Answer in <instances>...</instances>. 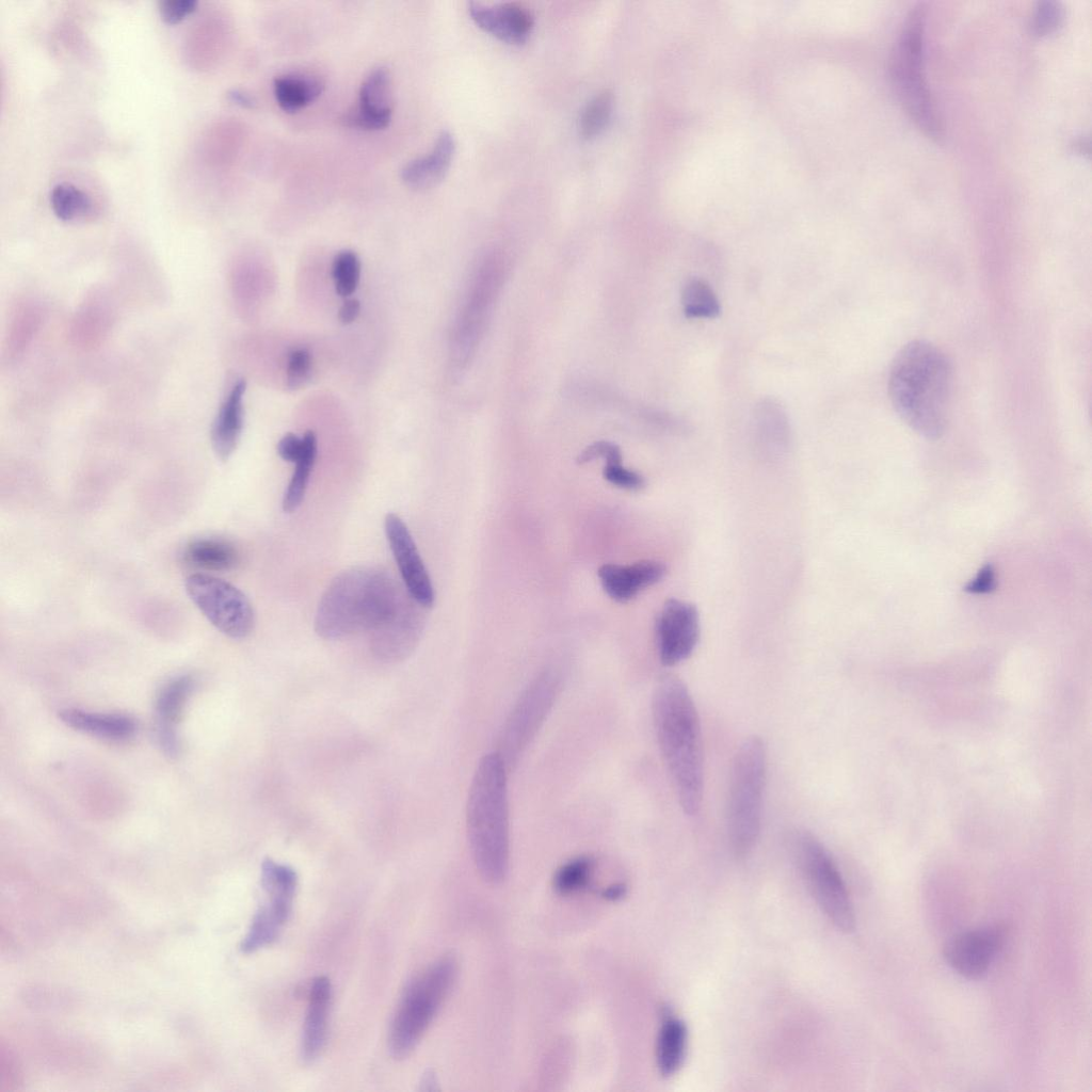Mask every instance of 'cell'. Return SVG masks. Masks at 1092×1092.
I'll return each mask as SVG.
<instances>
[{
  "instance_id": "1",
  "label": "cell",
  "mask_w": 1092,
  "mask_h": 1092,
  "mask_svg": "<svg viewBox=\"0 0 1092 1092\" xmlns=\"http://www.w3.org/2000/svg\"><path fill=\"white\" fill-rule=\"evenodd\" d=\"M657 741L680 807L697 815L704 791V753L698 713L685 682L673 674L657 682L652 702Z\"/></svg>"
},
{
  "instance_id": "2",
  "label": "cell",
  "mask_w": 1092,
  "mask_h": 1092,
  "mask_svg": "<svg viewBox=\"0 0 1092 1092\" xmlns=\"http://www.w3.org/2000/svg\"><path fill=\"white\" fill-rule=\"evenodd\" d=\"M952 367L946 354L926 340H913L896 354L888 378L892 404L919 435L935 439L946 427Z\"/></svg>"
},
{
  "instance_id": "3",
  "label": "cell",
  "mask_w": 1092,
  "mask_h": 1092,
  "mask_svg": "<svg viewBox=\"0 0 1092 1092\" xmlns=\"http://www.w3.org/2000/svg\"><path fill=\"white\" fill-rule=\"evenodd\" d=\"M408 595L382 568H350L336 576L323 593L316 612L315 630L326 640L372 631L389 620Z\"/></svg>"
},
{
  "instance_id": "4",
  "label": "cell",
  "mask_w": 1092,
  "mask_h": 1092,
  "mask_svg": "<svg viewBox=\"0 0 1092 1092\" xmlns=\"http://www.w3.org/2000/svg\"><path fill=\"white\" fill-rule=\"evenodd\" d=\"M507 765L499 752L478 762L468 792L467 835L480 876L491 884L508 873L510 855Z\"/></svg>"
},
{
  "instance_id": "5",
  "label": "cell",
  "mask_w": 1092,
  "mask_h": 1092,
  "mask_svg": "<svg viewBox=\"0 0 1092 1092\" xmlns=\"http://www.w3.org/2000/svg\"><path fill=\"white\" fill-rule=\"evenodd\" d=\"M766 777L765 741L748 737L733 759L726 804L728 839L737 857H745L758 839Z\"/></svg>"
},
{
  "instance_id": "6",
  "label": "cell",
  "mask_w": 1092,
  "mask_h": 1092,
  "mask_svg": "<svg viewBox=\"0 0 1092 1092\" xmlns=\"http://www.w3.org/2000/svg\"><path fill=\"white\" fill-rule=\"evenodd\" d=\"M925 19L921 4L910 12L893 51L890 75L911 118L927 135L937 139L942 126L924 74Z\"/></svg>"
},
{
  "instance_id": "7",
  "label": "cell",
  "mask_w": 1092,
  "mask_h": 1092,
  "mask_svg": "<svg viewBox=\"0 0 1092 1092\" xmlns=\"http://www.w3.org/2000/svg\"><path fill=\"white\" fill-rule=\"evenodd\" d=\"M456 971L455 960L444 957L410 982L390 1027L389 1049L395 1058H404L414 1049L452 987Z\"/></svg>"
},
{
  "instance_id": "8",
  "label": "cell",
  "mask_w": 1092,
  "mask_h": 1092,
  "mask_svg": "<svg viewBox=\"0 0 1092 1092\" xmlns=\"http://www.w3.org/2000/svg\"><path fill=\"white\" fill-rule=\"evenodd\" d=\"M800 868L821 910L844 932L855 928V914L844 879L824 846L809 832L793 837Z\"/></svg>"
},
{
  "instance_id": "9",
  "label": "cell",
  "mask_w": 1092,
  "mask_h": 1092,
  "mask_svg": "<svg viewBox=\"0 0 1092 1092\" xmlns=\"http://www.w3.org/2000/svg\"><path fill=\"white\" fill-rule=\"evenodd\" d=\"M184 589L198 610L221 632L232 639L247 637L255 623L247 597L231 583L220 578L193 574Z\"/></svg>"
},
{
  "instance_id": "10",
  "label": "cell",
  "mask_w": 1092,
  "mask_h": 1092,
  "mask_svg": "<svg viewBox=\"0 0 1092 1092\" xmlns=\"http://www.w3.org/2000/svg\"><path fill=\"white\" fill-rule=\"evenodd\" d=\"M561 677L551 670L536 676L519 695L501 735L505 765L515 762L535 736L560 692Z\"/></svg>"
},
{
  "instance_id": "11",
  "label": "cell",
  "mask_w": 1092,
  "mask_h": 1092,
  "mask_svg": "<svg viewBox=\"0 0 1092 1092\" xmlns=\"http://www.w3.org/2000/svg\"><path fill=\"white\" fill-rule=\"evenodd\" d=\"M501 257L485 256L477 266L456 328L457 350L467 359L476 350L504 279Z\"/></svg>"
},
{
  "instance_id": "12",
  "label": "cell",
  "mask_w": 1092,
  "mask_h": 1092,
  "mask_svg": "<svg viewBox=\"0 0 1092 1092\" xmlns=\"http://www.w3.org/2000/svg\"><path fill=\"white\" fill-rule=\"evenodd\" d=\"M1006 932L1002 925L960 932L945 943L943 957L960 976L969 980L980 979L1001 950Z\"/></svg>"
},
{
  "instance_id": "13",
  "label": "cell",
  "mask_w": 1092,
  "mask_h": 1092,
  "mask_svg": "<svg viewBox=\"0 0 1092 1092\" xmlns=\"http://www.w3.org/2000/svg\"><path fill=\"white\" fill-rule=\"evenodd\" d=\"M700 638L696 608L687 601L668 599L656 622V639L660 661L668 667L687 659Z\"/></svg>"
},
{
  "instance_id": "14",
  "label": "cell",
  "mask_w": 1092,
  "mask_h": 1092,
  "mask_svg": "<svg viewBox=\"0 0 1092 1092\" xmlns=\"http://www.w3.org/2000/svg\"><path fill=\"white\" fill-rule=\"evenodd\" d=\"M384 528L407 593L423 608L432 607L435 594L431 578L407 526L397 514L389 513Z\"/></svg>"
},
{
  "instance_id": "15",
  "label": "cell",
  "mask_w": 1092,
  "mask_h": 1092,
  "mask_svg": "<svg viewBox=\"0 0 1092 1092\" xmlns=\"http://www.w3.org/2000/svg\"><path fill=\"white\" fill-rule=\"evenodd\" d=\"M420 608L423 607L408 595L389 620L372 630L371 649L376 658L396 662L412 654L424 624Z\"/></svg>"
},
{
  "instance_id": "16",
  "label": "cell",
  "mask_w": 1092,
  "mask_h": 1092,
  "mask_svg": "<svg viewBox=\"0 0 1092 1092\" xmlns=\"http://www.w3.org/2000/svg\"><path fill=\"white\" fill-rule=\"evenodd\" d=\"M392 114L391 78L385 67H378L364 79L358 94V105L349 111L343 123L347 126L366 130L385 128Z\"/></svg>"
},
{
  "instance_id": "17",
  "label": "cell",
  "mask_w": 1092,
  "mask_h": 1092,
  "mask_svg": "<svg viewBox=\"0 0 1092 1092\" xmlns=\"http://www.w3.org/2000/svg\"><path fill=\"white\" fill-rule=\"evenodd\" d=\"M667 574V566L656 560H641L629 565L604 564L598 578L610 598L626 603L644 589L659 582Z\"/></svg>"
},
{
  "instance_id": "18",
  "label": "cell",
  "mask_w": 1092,
  "mask_h": 1092,
  "mask_svg": "<svg viewBox=\"0 0 1092 1092\" xmlns=\"http://www.w3.org/2000/svg\"><path fill=\"white\" fill-rule=\"evenodd\" d=\"M469 14L484 31L508 43L525 42L533 27L531 12L517 2L498 4L470 2Z\"/></svg>"
},
{
  "instance_id": "19",
  "label": "cell",
  "mask_w": 1092,
  "mask_h": 1092,
  "mask_svg": "<svg viewBox=\"0 0 1092 1092\" xmlns=\"http://www.w3.org/2000/svg\"><path fill=\"white\" fill-rule=\"evenodd\" d=\"M246 383L239 380L225 397L211 428V445L216 456L226 461L235 451L243 428V396Z\"/></svg>"
},
{
  "instance_id": "20",
  "label": "cell",
  "mask_w": 1092,
  "mask_h": 1092,
  "mask_svg": "<svg viewBox=\"0 0 1092 1092\" xmlns=\"http://www.w3.org/2000/svg\"><path fill=\"white\" fill-rule=\"evenodd\" d=\"M331 997L330 979L325 976L314 979L302 1037V1057L305 1061L316 1059L324 1046Z\"/></svg>"
},
{
  "instance_id": "21",
  "label": "cell",
  "mask_w": 1092,
  "mask_h": 1092,
  "mask_svg": "<svg viewBox=\"0 0 1092 1092\" xmlns=\"http://www.w3.org/2000/svg\"><path fill=\"white\" fill-rule=\"evenodd\" d=\"M452 134L441 131L432 148L424 157L414 159L401 170V179L413 189H428L435 186L447 173L454 154Z\"/></svg>"
},
{
  "instance_id": "22",
  "label": "cell",
  "mask_w": 1092,
  "mask_h": 1092,
  "mask_svg": "<svg viewBox=\"0 0 1092 1092\" xmlns=\"http://www.w3.org/2000/svg\"><path fill=\"white\" fill-rule=\"evenodd\" d=\"M59 718L75 730L109 740L129 738L136 730L135 720L121 713H97L66 708L59 711Z\"/></svg>"
},
{
  "instance_id": "23",
  "label": "cell",
  "mask_w": 1092,
  "mask_h": 1092,
  "mask_svg": "<svg viewBox=\"0 0 1092 1092\" xmlns=\"http://www.w3.org/2000/svg\"><path fill=\"white\" fill-rule=\"evenodd\" d=\"M688 1044V1029L679 1017L665 1013L659 1028L656 1063L661 1076L671 1077L682 1066Z\"/></svg>"
},
{
  "instance_id": "24",
  "label": "cell",
  "mask_w": 1092,
  "mask_h": 1092,
  "mask_svg": "<svg viewBox=\"0 0 1092 1092\" xmlns=\"http://www.w3.org/2000/svg\"><path fill=\"white\" fill-rule=\"evenodd\" d=\"M296 882V873L290 866L269 857L262 862L261 885L270 897L268 906L282 925L291 913Z\"/></svg>"
},
{
  "instance_id": "25",
  "label": "cell",
  "mask_w": 1092,
  "mask_h": 1092,
  "mask_svg": "<svg viewBox=\"0 0 1092 1092\" xmlns=\"http://www.w3.org/2000/svg\"><path fill=\"white\" fill-rule=\"evenodd\" d=\"M192 688L193 679L188 675L176 677L162 687L156 701L158 739L176 738L174 726L180 718Z\"/></svg>"
},
{
  "instance_id": "26",
  "label": "cell",
  "mask_w": 1092,
  "mask_h": 1092,
  "mask_svg": "<svg viewBox=\"0 0 1092 1092\" xmlns=\"http://www.w3.org/2000/svg\"><path fill=\"white\" fill-rule=\"evenodd\" d=\"M322 91V81L310 76L285 75L277 77L273 83L276 102L288 113L302 110L315 101Z\"/></svg>"
},
{
  "instance_id": "27",
  "label": "cell",
  "mask_w": 1092,
  "mask_h": 1092,
  "mask_svg": "<svg viewBox=\"0 0 1092 1092\" xmlns=\"http://www.w3.org/2000/svg\"><path fill=\"white\" fill-rule=\"evenodd\" d=\"M186 561L194 566L212 571L234 568L239 555L227 541L215 537H203L192 541L184 549Z\"/></svg>"
},
{
  "instance_id": "28",
  "label": "cell",
  "mask_w": 1092,
  "mask_h": 1092,
  "mask_svg": "<svg viewBox=\"0 0 1092 1092\" xmlns=\"http://www.w3.org/2000/svg\"><path fill=\"white\" fill-rule=\"evenodd\" d=\"M317 457V437L312 431L303 436V450L295 462V468L283 498V510L287 513L295 511L302 503L309 477Z\"/></svg>"
},
{
  "instance_id": "29",
  "label": "cell",
  "mask_w": 1092,
  "mask_h": 1092,
  "mask_svg": "<svg viewBox=\"0 0 1092 1092\" xmlns=\"http://www.w3.org/2000/svg\"><path fill=\"white\" fill-rule=\"evenodd\" d=\"M54 214L62 221H73L87 214L92 200L82 190L70 183H59L50 193Z\"/></svg>"
},
{
  "instance_id": "30",
  "label": "cell",
  "mask_w": 1092,
  "mask_h": 1092,
  "mask_svg": "<svg viewBox=\"0 0 1092 1092\" xmlns=\"http://www.w3.org/2000/svg\"><path fill=\"white\" fill-rule=\"evenodd\" d=\"M614 103L611 90H603L591 98L581 111L580 133L584 138L598 134L608 124Z\"/></svg>"
},
{
  "instance_id": "31",
  "label": "cell",
  "mask_w": 1092,
  "mask_h": 1092,
  "mask_svg": "<svg viewBox=\"0 0 1092 1092\" xmlns=\"http://www.w3.org/2000/svg\"><path fill=\"white\" fill-rule=\"evenodd\" d=\"M594 862L589 856H577L561 865L553 876V887L561 895L584 888L591 879Z\"/></svg>"
},
{
  "instance_id": "32",
  "label": "cell",
  "mask_w": 1092,
  "mask_h": 1092,
  "mask_svg": "<svg viewBox=\"0 0 1092 1092\" xmlns=\"http://www.w3.org/2000/svg\"><path fill=\"white\" fill-rule=\"evenodd\" d=\"M282 926L268 905L261 906L254 915L248 932L241 944L242 951L248 953L272 944L278 937Z\"/></svg>"
},
{
  "instance_id": "33",
  "label": "cell",
  "mask_w": 1092,
  "mask_h": 1092,
  "mask_svg": "<svg viewBox=\"0 0 1092 1092\" xmlns=\"http://www.w3.org/2000/svg\"><path fill=\"white\" fill-rule=\"evenodd\" d=\"M682 304L690 318H713L719 314V302L708 285L702 280L690 282L684 290Z\"/></svg>"
},
{
  "instance_id": "34",
  "label": "cell",
  "mask_w": 1092,
  "mask_h": 1092,
  "mask_svg": "<svg viewBox=\"0 0 1092 1092\" xmlns=\"http://www.w3.org/2000/svg\"><path fill=\"white\" fill-rule=\"evenodd\" d=\"M332 276L336 292L343 298L350 296L356 290L360 276L357 255L349 250L339 252L333 260Z\"/></svg>"
},
{
  "instance_id": "35",
  "label": "cell",
  "mask_w": 1092,
  "mask_h": 1092,
  "mask_svg": "<svg viewBox=\"0 0 1092 1092\" xmlns=\"http://www.w3.org/2000/svg\"><path fill=\"white\" fill-rule=\"evenodd\" d=\"M1063 9L1056 1H1043L1037 6L1031 28L1038 36H1045L1055 32L1062 23Z\"/></svg>"
},
{
  "instance_id": "36",
  "label": "cell",
  "mask_w": 1092,
  "mask_h": 1092,
  "mask_svg": "<svg viewBox=\"0 0 1092 1092\" xmlns=\"http://www.w3.org/2000/svg\"><path fill=\"white\" fill-rule=\"evenodd\" d=\"M312 360L310 353L303 348L293 350L288 358L287 365V387L299 389L303 387L311 376Z\"/></svg>"
},
{
  "instance_id": "37",
  "label": "cell",
  "mask_w": 1092,
  "mask_h": 1092,
  "mask_svg": "<svg viewBox=\"0 0 1092 1092\" xmlns=\"http://www.w3.org/2000/svg\"><path fill=\"white\" fill-rule=\"evenodd\" d=\"M604 478L611 484L625 488L637 491L644 486V478L622 465V461L606 463L604 468Z\"/></svg>"
},
{
  "instance_id": "38",
  "label": "cell",
  "mask_w": 1092,
  "mask_h": 1092,
  "mask_svg": "<svg viewBox=\"0 0 1092 1092\" xmlns=\"http://www.w3.org/2000/svg\"><path fill=\"white\" fill-rule=\"evenodd\" d=\"M197 5L195 0H164L160 2L159 11L165 22L175 25L190 16Z\"/></svg>"
},
{
  "instance_id": "39",
  "label": "cell",
  "mask_w": 1092,
  "mask_h": 1092,
  "mask_svg": "<svg viewBox=\"0 0 1092 1092\" xmlns=\"http://www.w3.org/2000/svg\"><path fill=\"white\" fill-rule=\"evenodd\" d=\"M600 457L604 459L606 463L622 461V453L615 444L600 440L588 446L579 454L577 462L579 464H584Z\"/></svg>"
},
{
  "instance_id": "40",
  "label": "cell",
  "mask_w": 1092,
  "mask_h": 1092,
  "mask_svg": "<svg viewBox=\"0 0 1092 1092\" xmlns=\"http://www.w3.org/2000/svg\"><path fill=\"white\" fill-rule=\"evenodd\" d=\"M996 576L992 565H984L966 585L965 591L971 594H987L995 590Z\"/></svg>"
},
{
  "instance_id": "41",
  "label": "cell",
  "mask_w": 1092,
  "mask_h": 1092,
  "mask_svg": "<svg viewBox=\"0 0 1092 1092\" xmlns=\"http://www.w3.org/2000/svg\"><path fill=\"white\" fill-rule=\"evenodd\" d=\"M303 450V437H299L293 433L284 435L277 444V453L279 456L291 463H295Z\"/></svg>"
},
{
  "instance_id": "42",
  "label": "cell",
  "mask_w": 1092,
  "mask_h": 1092,
  "mask_svg": "<svg viewBox=\"0 0 1092 1092\" xmlns=\"http://www.w3.org/2000/svg\"><path fill=\"white\" fill-rule=\"evenodd\" d=\"M360 311L359 301L356 299H348L343 302L339 309V320L343 324H350L358 317Z\"/></svg>"
},
{
  "instance_id": "43",
  "label": "cell",
  "mask_w": 1092,
  "mask_h": 1092,
  "mask_svg": "<svg viewBox=\"0 0 1092 1092\" xmlns=\"http://www.w3.org/2000/svg\"><path fill=\"white\" fill-rule=\"evenodd\" d=\"M227 96L230 101L243 108L252 109L256 106L254 98L245 92L231 90L228 92Z\"/></svg>"
},
{
  "instance_id": "44",
  "label": "cell",
  "mask_w": 1092,
  "mask_h": 1092,
  "mask_svg": "<svg viewBox=\"0 0 1092 1092\" xmlns=\"http://www.w3.org/2000/svg\"><path fill=\"white\" fill-rule=\"evenodd\" d=\"M626 890L627 889H626V886L624 884L616 883V884H612V885L606 887L603 890L601 896L604 898L608 899V900L614 901V900H619V899L623 898L625 896V894H626Z\"/></svg>"
},
{
  "instance_id": "45",
  "label": "cell",
  "mask_w": 1092,
  "mask_h": 1092,
  "mask_svg": "<svg viewBox=\"0 0 1092 1092\" xmlns=\"http://www.w3.org/2000/svg\"><path fill=\"white\" fill-rule=\"evenodd\" d=\"M421 1090L432 1091L436 1089V1079L432 1071H428L421 1079Z\"/></svg>"
}]
</instances>
